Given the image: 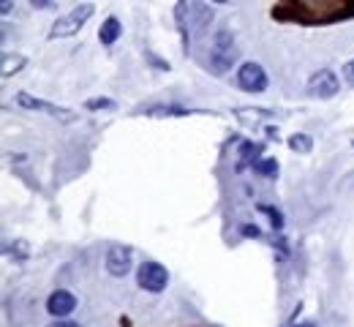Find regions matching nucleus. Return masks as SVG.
<instances>
[{
	"instance_id": "1",
	"label": "nucleus",
	"mask_w": 354,
	"mask_h": 327,
	"mask_svg": "<svg viewBox=\"0 0 354 327\" xmlns=\"http://www.w3.org/2000/svg\"><path fill=\"white\" fill-rule=\"evenodd\" d=\"M237 60V47H234V39L229 30H218L213 36V44H210V57H207V68L210 74L221 77L232 68V63Z\"/></svg>"
},
{
	"instance_id": "2",
	"label": "nucleus",
	"mask_w": 354,
	"mask_h": 327,
	"mask_svg": "<svg viewBox=\"0 0 354 327\" xmlns=\"http://www.w3.org/2000/svg\"><path fill=\"white\" fill-rule=\"evenodd\" d=\"M93 11H95V6H93V3H80L77 8H71L66 17H60V19L52 25L49 39H68V36L80 33V30H82V25L93 17Z\"/></svg>"
},
{
	"instance_id": "3",
	"label": "nucleus",
	"mask_w": 354,
	"mask_h": 327,
	"mask_svg": "<svg viewBox=\"0 0 354 327\" xmlns=\"http://www.w3.org/2000/svg\"><path fill=\"white\" fill-rule=\"evenodd\" d=\"M136 283H139L145 292L158 295V292H164V289L169 286V270H167L161 262L147 259V262H142L139 270H136Z\"/></svg>"
},
{
	"instance_id": "4",
	"label": "nucleus",
	"mask_w": 354,
	"mask_h": 327,
	"mask_svg": "<svg viewBox=\"0 0 354 327\" xmlns=\"http://www.w3.org/2000/svg\"><path fill=\"white\" fill-rule=\"evenodd\" d=\"M237 88L245 91V93H265L267 91L265 68L259 63H254V60L240 63V68H237Z\"/></svg>"
},
{
	"instance_id": "5",
	"label": "nucleus",
	"mask_w": 354,
	"mask_h": 327,
	"mask_svg": "<svg viewBox=\"0 0 354 327\" xmlns=\"http://www.w3.org/2000/svg\"><path fill=\"white\" fill-rule=\"evenodd\" d=\"M338 91H341V82H338V77H335V71H333V68H319L316 74H310V80H308V95L310 98L324 101V98L338 95Z\"/></svg>"
},
{
	"instance_id": "6",
	"label": "nucleus",
	"mask_w": 354,
	"mask_h": 327,
	"mask_svg": "<svg viewBox=\"0 0 354 327\" xmlns=\"http://www.w3.org/2000/svg\"><path fill=\"white\" fill-rule=\"evenodd\" d=\"M17 104L22 106V109H30V112H46V115H52V118H57V120H66V123H71L77 115L74 112H68L66 106H55V104H49L44 98H36V95L30 93H17Z\"/></svg>"
},
{
	"instance_id": "7",
	"label": "nucleus",
	"mask_w": 354,
	"mask_h": 327,
	"mask_svg": "<svg viewBox=\"0 0 354 327\" xmlns=\"http://www.w3.org/2000/svg\"><path fill=\"white\" fill-rule=\"evenodd\" d=\"M104 268L112 279H123L129 276L131 270V248L129 245H112L106 251V259H104Z\"/></svg>"
},
{
	"instance_id": "8",
	"label": "nucleus",
	"mask_w": 354,
	"mask_h": 327,
	"mask_svg": "<svg viewBox=\"0 0 354 327\" xmlns=\"http://www.w3.org/2000/svg\"><path fill=\"white\" fill-rule=\"evenodd\" d=\"M77 308V297L68 292V289H55L46 300V311L55 317V319H66L68 314H74Z\"/></svg>"
},
{
	"instance_id": "9",
	"label": "nucleus",
	"mask_w": 354,
	"mask_h": 327,
	"mask_svg": "<svg viewBox=\"0 0 354 327\" xmlns=\"http://www.w3.org/2000/svg\"><path fill=\"white\" fill-rule=\"evenodd\" d=\"M185 22H188L196 33H202V30L213 22V11H210L202 0H188V17H185Z\"/></svg>"
},
{
	"instance_id": "10",
	"label": "nucleus",
	"mask_w": 354,
	"mask_h": 327,
	"mask_svg": "<svg viewBox=\"0 0 354 327\" xmlns=\"http://www.w3.org/2000/svg\"><path fill=\"white\" fill-rule=\"evenodd\" d=\"M306 6L310 8L313 19H333V17L344 14L346 0H306Z\"/></svg>"
},
{
	"instance_id": "11",
	"label": "nucleus",
	"mask_w": 354,
	"mask_h": 327,
	"mask_svg": "<svg viewBox=\"0 0 354 327\" xmlns=\"http://www.w3.org/2000/svg\"><path fill=\"white\" fill-rule=\"evenodd\" d=\"M120 36H123L120 19H118V17H106V19L101 22V28H98V41H101L104 47H112V44H118Z\"/></svg>"
},
{
	"instance_id": "12",
	"label": "nucleus",
	"mask_w": 354,
	"mask_h": 327,
	"mask_svg": "<svg viewBox=\"0 0 354 327\" xmlns=\"http://www.w3.org/2000/svg\"><path fill=\"white\" fill-rule=\"evenodd\" d=\"M145 115H150V118H188V115H194V109H185L177 104H161V106H147Z\"/></svg>"
},
{
	"instance_id": "13",
	"label": "nucleus",
	"mask_w": 354,
	"mask_h": 327,
	"mask_svg": "<svg viewBox=\"0 0 354 327\" xmlns=\"http://www.w3.org/2000/svg\"><path fill=\"white\" fill-rule=\"evenodd\" d=\"M25 66H28V57H25V55H19V52L11 55V52H6V55H3V68H0V74H3V80H8L11 74H19Z\"/></svg>"
},
{
	"instance_id": "14",
	"label": "nucleus",
	"mask_w": 354,
	"mask_h": 327,
	"mask_svg": "<svg viewBox=\"0 0 354 327\" xmlns=\"http://www.w3.org/2000/svg\"><path fill=\"white\" fill-rule=\"evenodd\" d=\"M259 153H262V144L259 142H243L240 144V169L243 167H254L259 161Z\"/></svg>"
},
{
	"instance_id": "15",
	"label": "nucleus",
	"mask_w": 354,
	"mask_h": 327,
	"mask_svg": "<svg viewBox=\"0 0 354 327\" xmlns=\"http://www.w3.org/2000/svg\"><path fill=\"white\" fill-rule=\"evenodd\" d=\"M82 106H85L88 112H112V109H118V104H115L112 98H106V95H95V98H88Z\"/></svg>"
},
{
	"instance_id": "16",
	"label": "nucleus",
	"mask_w": 354,
	"mask_h": 327,
	"mask_svg": "<svg viewBox=\"0 0 354 327\" xmlns=\"http://www.w3.org/2000/svg\"><path fill=\"white\" fill-rule=\"evenodd\" d=\"M251 169H254L257 175H262V178H275V175H278V161H275V158H259Z\"/></svg>"
},
{
	"instance_id": "17",
	"label": "nucleus",
	"mask_w": 354,
	"mask_h": 327,
	"mask_svg": "<svg viewBox=\"0 0 354 327\" xmlns=\"http://www.w3.org/2000/svg\"><path fill=\"white\" fill-rule=\"evenodd\" d=\"M289 147H292L295 153H303V156H306V153L313 150V140H310L308 134H292V137H289Z\"/></svg>"
},
{
	"instance_id": "18",
	"label": "nucleus",
	"mask_w": 354,
	"mask_h": 327,
	"mask_svg": "<svg viewBox=\"0 0 354 327\" xmlns=\"http://www.w3.org/2000/svg\"><path fill=\"white\" fill-rule=\"evenodd\" d=\"M259 210L270 216V224H272V230H275V232H281V230H283V224H286V221H283V213H281L278 207H270V205H259Z\"/></svg>"
},
{
	"instance_id": "19",
	"label": "nucleus",
	"mask_w": 354,
	"mask_h": 327,
	"mask_svg": "<svg viewBox=\"0 0 354 327\" xmlns=\"http://www.w3.org/2000/svg\"><path fill=\"white\" fill-rule=\"evenodd\" d=\"M8 254H11L17 262H25V259H28V254H30V248H28V243H25V240H14V245L8 248Z\"/></svg>"
},
{
	"instance_id": "20",
	"label": "nucleus",
	"mask_w": 354,
	"mask_h": 327,
	"mask_svg": "<svg viewBox=\"0 0 354 327\" xmlns=\"http://www.w3.org/2000/svg\"><path fill=\"white\" fill-rule=\"evenodd\" d=\"M240 234H243V237H262V230H259L257 224H243V227H240Z\"/></svg>"
},
{
	"instance_id": "21",
	"label": "nucleus",
	"mask_w": 354,
	"mask_h": 327,
	"mask_svg": "<svg viewBox=\"0 0 354 327\" xmlns=\"http://www.w3.org/2000/svg\"><path fill=\"white\" fill-rule=\"evenodd\" d=\"M344 77H346V82H349V85L354 88V57L349 60V63H346V66H344Z\"/></svg>"
},
{
	"instance_id": "22",
	"label": "nucleus",
	"mask_w": 354,
	"mask_h": 327,
	"mask_svg": "<svg viewBox=\"0 0 354 327\" xmlns=\"http://www.w3.org/2000/svg\"><path fill=\"white\" fill-rule=\"evenodd\" d=\"M57 0H30V6L33 8H39V11H46V8H52Z\"/></svg>"
},
{
	"instance_id": "23",
	"label": "nucleus",
	"mask_w": 354,
	"mask_h": 327,
	"mask_svg": "<svg viewBox=\"0 0 354 327\" xmlns=\"http://www.w3.org/2000/svg\"><path fill=\"white\" fill-rule=\"evenodd\" d=\"M49 327H80L77 322H68V319H55Z\"/></svg>"
},
{
	"instance_id": "24",
	"label": "nucleus",
	"mask_w": 354,
	"mask_h": 327,
	"mask_svg": "<svg viewBox=\"0 0 354 327\" xmlns=\"http://www.w3.org/2000/svg\"><path fill=\"white\" fill-rule=\"evenodd\" d=\"M11 6H14V0H3V3H0V11H3V17H8V14H11Z\"/></svg>"
},
{
	"instance_id": "25",
	"label": "nucleus",
	"mask_w": 354,
	"mask_h": 327,
	"mask_svg": "<svg viewBox=\"0 0 354 327\" xmlns=\"http://www.w3.org/2000/svg\"><path fill=\"white\" fill-rule=\"evenodd\" d=\"M265 131H267V140H275V142H278V129H275V126H267Z\"/></svg>"
},
{
	"instance_id": "26",
	"label": "nucleus",
	"mask_w": 354,
	"mask_h": 327,
	"mask_svg": "<svg viewBox=\"0 0 354 327\" xmlns=\"http://www.w3.org/2000/svg\"><path fill=\"white\" fill-rule=\"evenodd\" d=\"M213 3H229V0H213Z\"/></svg>"
}]
</instances>
